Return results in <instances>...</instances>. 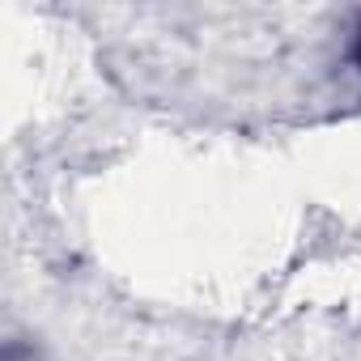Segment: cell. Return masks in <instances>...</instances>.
<instances>
[{"instance_id":"cell-1","label":"cell","mask_w":361,"mask_h":361,"mask_svg":"<svg viewBox=\"0 0 361 361\" xmlns=\"http://www.w3.org/2000/svg\"><path fill=\"white\" fill-rule=\"evenodd\" d=\"M353 60H357V68H361V26H357V39H353Z\"/></svg>"}]
</instances>
